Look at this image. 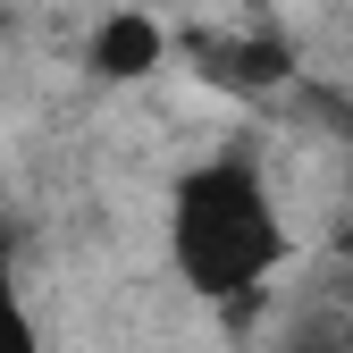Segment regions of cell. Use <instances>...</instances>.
Returning a JSON list of instances; mask_svg holds the SVG:
<instances>
[{"mask_svg":"<svg viewBox=\"0 0 353 353\" xmlns=\"http://www.w3.org/2000/svg\"><path fill=\"white\" fill-rule=\"evenodd\" d=\"M286 210L270 194L252 152H210L176 176L168 194V270L185 294L219 303V312H252L270 278L286 270Z\"/></svg>","mask_w":353,"mask_h":353,"instance_id":"1","label":"cell"},{"mask_svg":"<svg viewBox=\"0 0 353 353\" xmlns=\"http://www.w3.org/2000/svg\"><path fill=\"white\" fill-rule=\"evenodd\" d=\"M84 59H93V76H110V84H135V76H152L168 59V34L143 9H118V17L93 26V51H84Z\"/></svg>","mask_w":353,"mask_h":353,"instance_id":"2","label":"cell"},{"mask_svg":"<svg viewBox=\"0 0 353 353\" xmlns=\"http://www.w3.org/2000/svg\"><path fill=\"white\" fill-rule=\"evenodd\" d=\"M194 59H202V76L228 84V93H261V84L286 76V51H278V42H194Z\"/></svg>","mask_w":353,"mask_h":353,"instance_id":"3","label":"cell"},{"mask_svg":"<svg viewBox=\"0 0 353 353\" xmlns=\"http://www.w3.org/2000/svg\"><path fill=\"white\" fill-rule=\"evenodd\" d=\"M0 353H42V328H34V312H26L17 278H9V244H0Z\"/></svg>","mask_w":353,"mask_h":353,"instance_id":"4","label":"cell"},{"mask_svg":"<svg viewBox=\"0 0 353 353\" xmlns=\"http://www.w3.org/2000/svg\"><path fill=\"white\" fill-rule=\"evenodd\" d=\"M336 261L353 270V219H336Z\"/></svg>","mask_w":353,"mask_h":353,"instance_id":"5","label":"cell"},{"mask_svg":"<svg viewBox=\"0 0 353 353\" xmlns=\"http://www.w3.org/2000/svg\"><path fill=\"white\" fill-rule=\"evenodd\" d=\"M294 353H353L345 336H312V345H294Z\"/></svg>","mask_w":353,"mask_h":353,"instance_id":"6","label":"cell"}]
</instances>
